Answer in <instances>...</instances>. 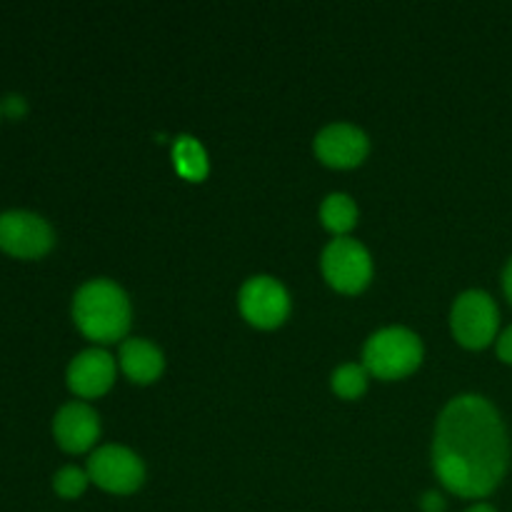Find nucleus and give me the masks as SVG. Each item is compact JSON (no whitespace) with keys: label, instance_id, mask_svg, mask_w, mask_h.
Returning a JSON list of instances; mask_svg holds the SVG:
<instances>
[{"label":"nucleus","instance_id":"1a4fd4ad","mask_svg":"<svg viewBox=\"0 0 512 512\" xmlns=\"http://www.w3.org/2000/svg\"><path fill=\"white\" fill-rule=\"evenodd\" d=\"M368 135L348 123H333L323 128L315 138V155L328 168L350 170L358 168L368 158Z\"/></svg>","mask_w":512,"mask_h":512},{"label":"nucleus","instance_id":"9d476101","mask_svg":"<svg viewBox=\"0 0 512 512\" xmlns=\"http://www.w3.org/2000/svg\"><path fill=\"white\" fill-rule=\"evenodd\" d=\"M115 380V360L105 350L93 348L75 355L68 368V388L78 398L93 400L108 393Z\"/></svg>","mask_w":512,"mask_h":512},{"label":"nucleus","instance_id":"20e7f679","mask_svg":"<svg viewBox=\"0 0 512 512\" xmlns=\"http://www.w3.org/2000/svg\"><path fill=\"white\" fill-rule=\"evenodd\" d=\"M500 313L495 300L483 290H468L460 295L450 313V328L455 340L468 350H483L498 338Z\"/></svg>","mask_w":512,"mask_h":512},{"label":"nucleus","instance_id":"7ed1b4c3","mask_svg":"<svg viewBox=\"0 0 512 512\" xmlns=\"http://www.w3.org/2000/svg\"><path fill=\"white\" fill-rule=\"evenodd\" d=\"M423 363V343L408 328H385L365 343L363 365L380 380H400L413 375Z\"/></svg>","mask_w":512,"mask_h":512},{"label":"nucleus","instance_id":"a211bd4d","mask_svg":"<svg viewBox=\"0 0 512 512\" xmlns=\"http://www.w3.org/2000/svg\"><path fill=\"white\" fill-rule=\"evenodd\" d=\"M420 505H423L425 512H443L445 510L443 495H438V493H428Z\"/></svg>","mask_w":512,"mask_h":512},{"label":"nucleus","instance_id":"423d86ee","mask_svg":"<svg viewBox=\"0 0 512 512\" xmlns=\"http://www.w3.org/2000/svg\"><path fill=\"white\" fill-rule=\"evenodd\" d=\"M55 235L48 220L28 210L0 215V250L20 260L43 258L53 250Z\"/></svg>","mask_w":512,"mask_h":512},{"label":"nucleus","instance_id":"2eb2a0df","mask_svg":"<svg viewBox=\"0 0 512 512\" xmlns=\"http://www.w3.org/2000/svg\"><path fill=\"white\" fill-rule=\"evenodd\" d=\"M368 370L365 365L348 363L333 373V390L343 400H355L368 390Z\"/></svg>","mask_w":512,"mask_h":512},{"label":"nucleus","instance_id":"f3484780","mask_svg":"<svg viewBox=\"0 0 512 512\" xmlns=\"http://www.w3.org/2000/svg\"><path fill=\"white\" fill-rule=\"evenodd\" d=\"M498 358L512 365V325L498 338Z\"/></svg>","mask_w":512,"mask_h":512},{"label":"nucleus","instance_id":"ddd939ff","mask_svg":"<svg viewBox=\"0 0 512 512\" xmlns=\"http://www.w3.org/2000/svg\"><path fill=\"white\" fill-rule=\"evenodd\" d=\"M173 165L178 175L188 183H200L208 178L210 163L208 153L193 135H178L173 143Z\"/></svg>","mask_w":512,"mask_h":512},{"label":"nucleus","instance_id":"dca6fc26","mask_svg":"<svg viewBox=\"0 0 512 512\" xmlns=\"http://www.w3.org/2000/svg\"><path fill=\"white\" fill-rule=\"evenodd\" d=\"M88 483H90L88 470L73 468V465L58 470V473H55V478H53L55 493H58L60 498H65V500L80 498V495L85 493V488H88Z\"/></svg>","mask_w":512,"mask_h":512},{"label":"nucleus","instance_id":"f03ea898","mask_svg":"<svg viewBox=\"0 0 512 512\" xmlns=\"http://www.w3.org/2000/svg\"><path fill=\"white\" fill-rule=\"evenodd\" d=\"M128 295L113 280H88L73 298V320L80 333L100 345L118 343L130 330Z\"/></svg>","mask_w":512,"mask_h":512},{"label":"nucleus","instance_id":"39448f33","mask_svg":"<svg viewBox=\"0 0 512 512\" xmlns=\"http://www.w3.org/2000/svg\"><path fill=\"white\" fill-rule=\"evenodd\" d=\"M323 275L338 293L358 295L373 280V260L358 240L335 238L323 253Z\"/></svg>","mask_w":512,"mask_h":512},{"label":"nucleus","instance_id":"412c9836","mask_svg":"<svg viewBox=\"0 0 512 512\" xmlns=\"http://www.w3.org/2000/svg\"><path fill=\"white\" fill-rule=\"evenodd\" d=\"M468 512H498L493 508V505H488V503H478V505H473V508H470Z\"/></svg>","mask_w":512,"mask_h":512},{"label":"nucleus","instance_id":"6ab92c4d","mask_svg":"<svg viewBox=\"0 0 512 512\" xmlns=\"http://www.w3.org/2000/svg\"><path fill=\"white\" fill-rule=\"evenodd\" d=\"M5 113L13 115V118H18V115H23V113H25L23 98H18V95H10V98L5 100Z\"/></svg>","mask_w":512,"mask_h":512},{"label":"nucleus","instance_id":"f8f14e48","mask_svg":"<svg viewBox=\"0 0 512 512\" xmlns=\"http://www.w3.org/2000/svg\"><path fill=\"white\" fill-rule=\"evenodd\" d=\"M120 368L133 383L150 385L163 375L165 360L153 343L133 338L120 345Z\"/></svg>","mask_w":512,"mask_h":512},{"label":"nucleus","instance_id":"6e6552de","mask_svg":"<svg viewBox=\"0 0 512 512\" xmlns=\"http://www.w3.org/2000/svg\"><path fill=\"white\" fill-rule=\"evenodd\" d=\"M240 313L250 325L260 330H273L288 320L290 298L283 285L268 275H255L240 290Z\"/></svg>","mask_w":512,"mask_h":512},{"label":"nucleus","instance_id":"aec40b11","mask_svg":"<svg viewBox=\"0 0 512 512\" xmlns=\"http://www.w3.org/2000/svg\"><path fill=\"white\" fill-rule=\"evenodd\" d=\"M503 290H505V298H508L512 305V258L508 260V265H505L503 270Z\"/></svg>","mask_w":512,"mask_h":512},{"label":"nucleus","instance_id":"f257e3e1","mask_svg":"<svg viewBox=\"0 0 512 512\" xmlns=\"http://www.w3.org/2000/svg\"><path fill=\"white\" fill-rule=\"evenodd\" d=\"M440 483L458 498H488L510 465V440L490 400L460 395L445 405L433 445Z\"/></svg>","mask_w":512,"mask_h":512},{"label":"nucleus","instance_id":"9b49d317","mask_svg":"<svg viewBox=\"0 0 512 512\" xmlns=\"http://www.w3.org/2000/svg\"><path fill=\"white\" fill-rule=\"evenodd\" d=\"M53 435L60 448L70 455L85 453L100 435V420L95 410L85 403H68L58 410L53 420Z\"/></svg>","mask_w":512,"mask_h":512},{"label":"nucleus","instance_id":"0eeeda50","mask_svg":"<svg viewBox=\"0 0 512 512\" xmlns=\"http://www.w3.org/2000/svg\"><path fill=\"white\" fill-rule=\"evenodd\" d=\"M90 483L113 495H130L143 485L145 468L138 455L120 445L98 448L88 460Z\"/></svg>","mask_w":512,"mask_h":512},{"label":"nucleus","instance_id":"4468645a","mask_svg":"<svg viewBox=\"0 0 512 512\" xmlns=\"http://www.w3.org/2000/svg\"><path fill=\"white\" fill-rule=\"evenodd\" d=\"M320 220H323L325 230L335 233L338 238H345V233H350L358 223V208H355L350 195L333 193L320 205Z\"/></svg>","mask_w":512,"mask_h":512}]
</instances>
